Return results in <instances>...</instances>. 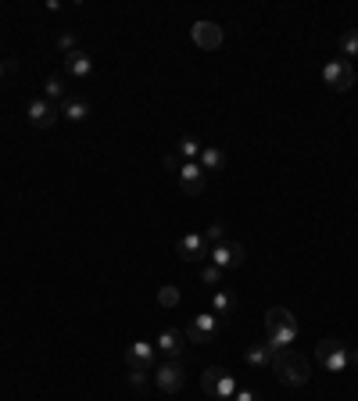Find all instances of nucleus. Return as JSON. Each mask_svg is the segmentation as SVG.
<instances>
[{
  "label": "nucleus",
  "instance_id": "nucleus-1",
  "mask_svg": "<svg viewBox=\"0 0 358 401\" xmlns=\"http://www.w3.org/2000/svg\"><path fill=\"white\" fill-rule=\"evenodd\" d=\"M272 373H276V380L287 383V387H305V383L312 380V362H308L305 355H297V351L287 348V351H276Z\"/></svg>",
  "mask_w": 358,
  "mask_h": 401
},
{
  "label": "nucleus",
  "instance_id": "nucleus-2",
  "mask_svg": "<svg viewBox=\"0 0 358 401\" xmlns=\"http://www.w3.org/2000/svg\"><path fill=\"white\" fill-rule=\"evenodd\" d=\"M316 359H319V366H323L326 373H344V369L351 366L347 344H340V340H333V337H326V340L316 344Z\"/></svg>",
  "mask_w": 358,
  "mask_h": 401
},
{
  "label": "nucleus",
  "instance_id": "nucleus-3",
  "mask_svg": "<svg viewBox=\"0 0 358 401\" xmlns=\"http://www.w3.org/2000/svg\"><path fill=\"white\" fill-rule=\"evenodd\" d=\"M222 333V315H215V312H201V315H194V322L187 326V340H194V344H212L215 337Z\"/></svg>",
  "mask_w": 358,
  "mask_h": 401
},
{
  "label": "nucleus",
  "instance_id": "nucleus-4",
  "mask_svg": "<svg viewBox=\"0 0 358 401\" xmlns=\"http://www.w3.org/2000/svg\"><path fill=\"white\" fill-rule=\"evenodd\" d=\"M323 79H326L330 90L347 93V90L354 86V69H351V62H344V57H333V62L323 65Z\"/></svg>",
  "mask_w": 358,
  "mask_h": 401
},
{
  "label": "nucleus",
  "instance_id": "nucleus-5",
  "mask_svg": "<svg viewBox=\"0 0 358 401\" xmlns=\"http://www.w3.org/2000/svg\"><path fill=\"white\" fill-rule=\"evenodd\" d=\"M244 258H248V251H244V244H236V240H222V244H215L208 251V262L219 265V269H236V265H244Z\"/></svg>",
  "mask_w": 358,
  "mask_h": 401
},
{
  "label": "nucleus",
  "instance_id": "nucleus-6",
  "mask_svg": "<svg viewBox=\"0 0 358 401\" xmlns=\"http://www.w3.org/2000/svg\"><path fill=\"white\" fill-rule=\"evenodd\" d=\"M183 366H179V359H168V362H161L158 369H154V383H158V390H165V394H175V390H183Z\"/></svg>",
  "mask_w": 358,
  "mask_h": 401
},
{
  "label": "nucleus",
  "instance_id": "nucleus-7",
  "mask_svg": "<svg viewBox=\"0 0 358 401\" xmlns=\"http://www.w3.org/2000/svg\"><path fill=\"white\" fill-rule=\"evenodd\" d=\"M25 115H29V122H33L36 129H50L62 111H57V104H50V100H43V97H33L29 107H25Z\"/></svg>",
  "mask_w": 358,
  "mask_h": 401
},
{
  "label": "nucleus",
  "instance_id": "nucleus-8",
  "mask_svg": "<svg viewBox=\"0 0 358 401\" xmlns=\"http://www.w3.org/2000/svg\"><path fill=\"white\" fill-rule=\"evenodd\" d=\"M175 255L183 258V262H201V258H208V240H204V233H183L175 240Z\"/></svg>",
  "mask_w": 358,
  "mask_h": 401
},
{
  "label": "nucleus",
  "instance_id": "nucleus-9",
  "mask_svg": "<svg viewBox=\"0 0 358 401\" xmlns=\"http://www.w3.org/2000/svg\"><path fill=\"white\" fill-rule=\"evenodd\" d=\"M179 187H183L190 197L204 194V168L197 161H183V165H179Z\"/></svg>",
  "mask_w": 358,
  "mask_h": 401
},
{
  "label": "nucleus",
  "instance_id": "nucleus-10",
  "mask_svg": "<svg viewBox=\"0 0 358 401\" xmlns=\"http://www.w3.org/2000/svg\"><path fill=\"white\" fill-rule=\"evenodd\" d=\"M154 344L151 340H133L126 348V366H144V369H154Z\"/></svg>",
  "mask_w": 358,
  "mask_h": 401
},
{
  "label": "nucleus",
  "instance_id": "nucleus-11",
  "mask_svg": "<svg viewBox=\"0 0 358 401\" xmlns=\"http://www.w3.org/2000/svg\"><path fill=\"white\" fill-rule=\"evenodd\" d=\"M194 43H197L201 50H215V47L222 43V25H215V22H197V25H194Z\"/></svg>",
  "mask_w": 358,
  "mask_h": 401
},
{
  "label": "nucleus",
  "instance_id": "nucleus-12",
  "mask_svg": "<svg viewBox=\"0 0 358 401\" xmlns=\"http://www.w3.org/2000/svg\"><path fill=\"white\" fill-rule=\"evenodd\" d=\"M297 340V326H269L265 322V344H272L276 351H287Z\"/></svg>",
  "mask_w": 358,
  "mask_h": 401
},
{
  "label": "nucleus",
  "instance_id": "nucleus-13",
  "mask_svg": "<svg viewBox=\"0 0 358 401\" xmlns=\"http://www.w3.org/2000/svg\"><path fill=\"white\" fill-rule=\"evenodd\" d=\"M65 69L72 79H86L93 72V57L86 50H72V54H65Z\"/></svg>",
  "mask_w": 358,
  "mask_h": 401
},
{
  "label": "nucleus",
  "instance_id": "nucleus-14",
  "mask_svg": "<svg viewBox=\"0 0 358 401\" xmlns=\"http://www.w3.org/2000/svg\"><path fill=\"white\" fill-rule=\"evenodd\" d=\"M272 359H276V348H272V344H251V348L244 351V362H248L251 369H265V366H272Z\"/></svg>",
  "mask_w": 358,
  "mask_h": 401
},
{
  "label": "nucleus",
  "instance_id": "nucleus-15",
  "mask_svg": "<svg viewBox=\"0 0 358 401\" xmlns=\"http://www.w3.org/2000/svg\"><path fill=\"white\" fill-rule=\"evenodd\" d=\"M57 111H62L69 122H83L86 115H90V100L86 97H65L62 104H57Z\"/></svg>",
  "mask_w": 358,
  "mask_h": 401
},
{
  "label": "nucleus",
  "instance_id": "nucleus-16",
  "mask_svg": "<svg viewBox=\"0 0 358 401\" xmlns=\"http://www.w3.org/2000/svg\"><path fill=\"white\" fill-rule=\"evenodd\" d=\"M158 351L168 355V359H179V351H183V333H179V330H161V337H158Z\"/></svg>",
  "mask_w": 358,
  "mask_h": 401
},
{
  "label": "nucleus",
  "instance_id": "nucleus-17",
  "mask_svg": "<svg viewBox=\"0 0 358 401\" xmlns=\"http://www.w3.org/2000/svg\"><path fill=\"white\" fill-rule=\"evenodd\" d=\"M197 165L204 168V176L208 172H219V168H226V151L222 147H201V158H197Z\"/></svg>",
  "mask_w": 358,
  "mask_h": 401
},
{
  "label": "nucleus",
  "instance_id": "nucleus-18",
  "mask_svg": "<svg viewBox=\"0 0 358 401\" xmlns=\"http://www.w3.org/2000/svg\"><path fill=\"white\" fill-rule=\"evenodd\" d=\"M337 47H340L344 62H347V57H358V29H344L340 40H337Z\"/></svg>",
  "mask_w": 358,
  "mask_h": 401
},
{
  "label": "nucleus",
  "instance_id": "nucleus-19",
  "mask_svg": "<svg viewBox=\"0 0 358 401\" xmlns=\"http://www.w3.org/2000/svg\"><path fill=\"white\" fill-rule=\"evenodd\" d=\"M265 322H269V326H297L294 312H290V308H283V305L269 308V312H265Z\"/></svg>",
  "mask_w": 358,
  "mask_h": 401
},
{
  "label": "nucleus",
  "instance_id": "nucleus-20",
  "mask_svg": "<svg viewBox=\"0 0 358 401\" xmlns=\"http://www.w3.org/2000/svg\"><path fill=\"white\" fill-rule=\"evenodd\" d=\"M233 305H236V301H233V294H229V291H215V298H212V312H215V315H222V319H226V315L233 312Z\"/></svg>",
  "mask_w": 358,
  "mask_h": 401
},
{
  "label": "nucleus",
  "instance_id": "nucleus-21",
  "mask_svg": "<svg viewBox=\"0 0 358 401\" xmlns=\"http://www.w3.org/2000/svg\"><path fill=\"white\" fill-rule=\"evenodd\" d=\"M222 366H208L204 373H201V387H204V394H212L215 397V387H219V380H222Z\"/></svg>",
  "mask_w": 358,
  "mask_h": 401
},
{
  "label": "nucleus",
  "instance_id": "nucleus-22",
  "mask_svg": "<svg viewBox=\"0 0 358 401\" xmlns=\"http://www.w3.org/2000/svg\"><path fill=\"white\" fill-rule=\"evenodd\" d=\"M179 301H183L179 286H172V283H168V286H161V291H158V305H161V308H175Z\"/></svg>",
  "mask_w": 358,
  "mask_h": 401
},
{
  "label": "nucleus",
  "instance_id": "nucleus-23",
  "mask_svg": "<svg viewBox=\"0 0 358 401\" xmlns=\"http://www.w3.org/2000/svg\"><path fill=\"white\" fill-rule=\"evenodd\" d=\"M179 154H183V158H187V161H194V158H201V140H197V136H190V133H187V136H183V140H179Z\"/></svg>",
  "mask_w": 358,
  "mask_h": 401
},
{
  "label": "nucleus",
  "instance_id": "nucleus-24",
  "mask_svg": "<svg viewBox=\"0 0 358 401\" xmlns=\"http://www.w3.org/2000/svg\"><path fill=\"white\" fill-rule=\"evenodd\" d=\"M47 97H50V104H54V100L62 104V100L69 97V93H65V79H62V76H50V79H47Z\"/></svg>",
  "mask_w": 358,
  "mask_h": 401
},
{
  "label": "nucleus",
  "instance_id": "nucleus-25",
  "mask_svg": "<svg viewBox=\"0 0 358 401\" xmlns=\"http://www.w3.org/2000/svg\"><path fill=\"white\" fill-rule=\"evenodd\" d=\"M204 240H208V251H212L215 244H222V240H226V226H222V222L208 226V233H204Z\"/></svg>",
  "mask_w": 358,
  "mask_h": 401
},
{
  "label": "nucleus",
  "instance_id": "nucleus-26",
  "mask_svg": "<svg viewBox=\"0 0 358 401\" xmlns=\"http://www.w3.org/2000/svg\"><path fill=\"white\" fill-rule=\"evenodd\" d=\"M201 279H204V283H208V286H219V283H222V269H219V265H212V262H208V265H204V269H201Z\"/></svg>",
  "mask_w": 358,
  "mask_h": 401
},
{
  "label": "nucleus",
  "instance_id": "nucleus-27",
  "mask_svg": "<svg viewBox=\"0 0 358 401\" xmlns=\"http://www.w3.org/2000/svg\"><path fill=\"white\" fill-rule=\"evenodd\" d=\"M147 373H151V369H144V366H129V383H133V387H144V383H147Z\"/></svg>",
  "mask_w": 358,
  "mask_h": 401
},
{
  "label": "nucleus",
  "instance_id": "nucleus-28",
  "mask_svg": "<svg viewBox=\"0 0 358 401\" xmlns=\"http://www.w3.org/2000/svg\"><path fill=\"white\" fill-rule=\"evenodd\" d=\"M57 50H62V54H72V50H79V47H76V36H57Z\"/></svg>",
  "mask_w": 358,
  "mask_h": 401
},
{
  "label": "nucleus",
  "instance_id": "nucleus-29",
  "mask_svg": "<svg viewBox=\"0 0 358 401\" xmlns=\"http://www.w3.org/2000/svg\"><path fill=\"white\" fill-rule=\"evenodd\" d=\"M233 401H258V394H255L251 387H236V394H233Z\"/></svg>",
  "mask_w": 358,
  "mask_h": 401
},
{
  "label": "nucleus",
  "instance_id": "nucleus-30",
  "mask_svg": "<svg viewBox=\"0 0 358 401\" xmlns=\"http://www.w3.org/2000/svg\"><path fill=\"white\" fill-rule=\"evenodd\" d=\"M351 366H358V348H354V351H351Z\"/></svg>",
  "mask_w": 358,
  "mask_h": 401
},
{
  "label": "nucleus",
  "instance_id": "nucleus-31",
  "mask_svg": "<svg viewBox=\"0 0 358 401\" xmlns=\"http://www.w3.org/2000/svg\"><path fill=\"white\" fill-rule=\"evenodd\" d=\"M4 69H11V65H4V62H0V76H4Z\"/></svg>",
  "mask_w": 358,
  "mask_h": 401
}]
</instances>
